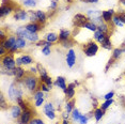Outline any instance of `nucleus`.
Masks as SVG:
<instances>
[{
    "mask_svg": "<svg viewBox=\"0 0 125 124\" xmlns=\"http://www.w3.org/2000/svg\"><path fill=\"white\" fill-rule=\"evenodd\" d=\"M24 94H25V88H24V86H22L21 81V83H17V81L14 80L9 86V89H8V96H9L11 101L16 102L18 98L24 97Z\"/></svg>",
    "mask_w": 125,
    "mask_h": 124,
    "instance_id": "f257e3e1",
    "label": "nucleus"
},
{
    "mask_svg": "<svg viewBox=\"0 0 125 124\" xmlns=\"http://www.w3.org/2000/svg\"><path fill=\"white\" fill-rule=\"evenodd\" d=\"M39 80L40 79L36 78L35 75H33V74H31V73L28 72L27 75L25 76V78L21 80V83H22V86H24L25 90H27L29 93H32L33 94L40 87Z\"/></svg>",
    "mask_w": 125,
    "mask_h": 124,
    "instance_id": "f03ea898",
    "label": "nucleus"
},
{
    "mask_svg": "<svg viewBox=\"0 0 125 124\" xmlns=\"http://www.w3.org/2000/svg\"><path fill=\"white\" fill-rule=\"evenodd\" d=\"M15 35L17 36V38H24L26 39L28 42H30V43H38L40 41V36L38 33H32L30 32V31H28L25 26H21L18 28H16L15 30Z\"/></svg>",
    "mask_w": 125,
    "mask_h": 124,
    "instance_id": "7ed1b4c3",
    "label": "nucleus"
},
{
    "mask_svg": "<svg viewBox=\"0 0 125 124\" xmlns=\"http://www.w3.org/2000/svg\"><path fill=\"white\" fill-rule=\"evenodd\" d=\"M16 65V59L14 58L13 53L8 52L5 56L1 57V67L7 71H13Z\"/></svg>",
    "mask_w": 125,
    "mask_h": 124,
    "instance_id": "20e7f679",
    "label": "nucleus"
},
{
    "mask_svg": "<svg viewBox=\"0 0 125 124\" xmlns=\"http://www.w3.org/2000/svg\"><path fill=\"white\" fill-rule=\"evenodd\" d=\"M99 50V45L95 41L91 40L83 45V53L87 57H94Z\"/></svg>",
    "mask_w": 125,
    "mask_h": 124,
    "instance_id": "39448f33",
    "label": "nucleus"
},
{
    "mask_svg": "<svg viewBox=\"0 0 125 124\" xmlns=\"http://www.w3.org/2000/svg\"><path fill=\"white\" fill-rule=\"evenodd\" d=\"M33 111L32 109H27V110H22L21 115L17 120V124H30L31 120L33 118Z\"/></svg>",
    "mask_w": 125,
    "mask_h": 124,
    "instance_id": "423d86ee",
    "label": "nucleus"
},
{
    "mask_svg": "<svg viewBox=\"0 0 125 124\" xmlns=\"http://www.w3.org/2000/svg\"><path fill=\"white\" fill-rule=\"evenodd\" d=\"M65 61H66L67 67H70V69H72V67L76 64L77 57H76V52L73 48H71V49L67 50L66 56H65Z\"/></svg>",
    "mask_w": 125,
    "mask_h": 124,
    "instance_id": "0eeeda50",
    "label": "nucleus"
},
{
    "mask_svg": "<svg viewBox=\"0 0 125 124\" xmlns=\"http://www.w3.org/2000/svg\"><path fill=\"white\" fill-rule=\"evenodd\" d=\"M88 21H90V19L87 15H83V14H76V15L74 16L73 24L76 28H82L83 25L86 24Z\"/></svg>",
    "mask_w": 125,
    "mask_h": 124,
    "instance_id": "6e6552de",
    "label": "nucleus"
},
{
    "mask_svg": "<svg viewBox=\"0 0 125 124\" xmlns=\"http://www.w3.org/2000/svg\"><path fill=\"white\" fill-rule=\"evenodd\" d=\"M13 18L15 19L16 21H27L28 19V11H25L24 9H21V8H16L15 11H14Z\"/></svg>",
    "mask_w": 125,
    "mask_h": 124,
    "instance_id": "1a4fd4ad",
    "label": "nucleus"
},
{
    "mask_svg": "<svg viewBox=\"0 0 125 124\" xmlns=\"http://www.w3.org/2000/svg\"><path fill=\"white\" fill-rule=\"evenodd\" d=\"M26 75H27V72L22 69V66H16L13 70V77L15 78V81H17V83H21Z\"/></svg>",
    "mask_w": 125,
    "mask_h": 124,
    "instance_id": "9d476101",
    "label": "nucleus"
},
{
    "mask_svg": "<svg viewBox=\"0 0 125 124\" xmlns=\"http://www.w3.org/2000/svg\"><path fill=\"white\" fill-rule=\"evenodd\" d=\"M16 39H17V36L16 35H9L4 41L0 42V45H2V46H3L8 52H9L14 45L16 44Z\"/></svg>",
    "mask_w": 125,
    "mask_h": 124,
    "instance_id": "9b49d317",
    "label": "nucleus"
},
{
    "mask_svg": "<svg viewBox=\"0 0 125 124\" xmlns=\"http://www.w3.org/2000/svg\"><path fill=\"white\" fill-rule=\"evenodd\" d=\"M21 112H22V109L21 108V106L15 104V105H12L10 107V114H11V117L13 118L14 120H18L19 117L21 115Z\"/></svg>",
    "mask_w": 125,
    "mask_h": 124,
    "instance_id": "f8f14e48",
    "label": "nucleus"
},
{
    "mask_svg": "<svg viewBox=\"0 0 125 124\" xmlns=\"http://www.w3.org/2000/svg\"><path fill=\"white\" fill-rule=\"evenodd\" d=\"M15 9H16V4L15 5H1V8H0V16H1V18L10 15L13 11H15Z\"/></svg>",
    "mask_w": 125,
    "mask_h": 124,
    "instance_id": "ddd939ff",
    "label": "nucleus"
},
{
    "mask_svg": "<svg viewBox=\"0 0 125 124\" xmlns=\"http://www.w3.org/2000/svg\"><path fill=\"white\" fill-rule=\"evenodd\" d=\"M25 28L32 33H38L40 30L43 29V25L40 24V22H29L25 26Z\"/></svg>",
    "mask_w": 125,
    "mask_h": 124,
    "instance_id": "4468645a",
    "label": "nucleus"
},
{
    "mask_svg": "<svg viewBox=\"0 0 125 124\" xmlns=\"http://www.w3.org/2000/svg\"><path fill=\"white\" fill-rule=\"evenodd\" d=\"M75 88H76V83H72L70 84H67V88L64 92L65 96H66V100H73L74 96H75Z\"/></svg>",
    "mask_w": 125,
    "mask_h": 124,
    "instance_id": "2eb2a0df",
    "label": "nucleus"
},
{
    "mask_svg": "<svg viewBox=\"0 0 125 124\" xmlns=\"http://www.w3.org/2000/svg\"><path fill=\"white\" fill-rule=\"evenodd\" d=\"M53 86L58 87V88H60L61 90H63V91H65L66 88H67L66 80H65V78L62 77V76H58V77L56 78L55 83H53Z\"/></svg>",
    "mask_w": 125,
    "mask_h": 124,
    "instance_id": "dca6fc26",
    "label": "nucleus"
},
{
    "mask_svg": "<svg viewBox=\"0 0 125 124\" xmlns=\"http://www.w3.org/2000/svg\"><path fill=\"white\" fill-rule=\"evenodd\" d=\"M115 14V10H112V9L111 10H107V11H103V12H102V17H103L105 22H107V24H110Z\"/></svg>",
    "mask_w": 125,
    "mask_h": 124,
    "instance_id": "f3484780",
    "label": "nucleus"
},
{
    "mask_svg": "<svg viewBox=\"0 0 125 124\" xmlns=\"http://www.w3.org/2000/svg\"><path fill=\"white\" fill-rule=\"evenodd\" d=\"M71 36H72V33H71L70 30L64 29V28L60 29V32H59V41H60V42L70 40Z\"/></svg>",
    "mask_w": 125,
    "mask_h": 124,
    "instance_id": "a211bd4d",
    "label": "nucleus"
},
{
    "mask_svg": "<svg viewBox=\"0 0 125 124\" xmlns=\"http://www.w3.org/2000/svg\"><path fill=\"white\" fill-rule=\"evenodd\" d=\"M104 115H105V110H103L101 107H97V108H95L93 110V117H94V120L96 123H98L99 121L103 119Z\"/></svg>",
    "mask_w": 125,
    "mask_h": 124,
    "instance_id": "6ab92c4d",
    "label": "nucleus"
},
{
    "mask_svg": "<svg viewBox=\"0 0 125 124\" xmlns=\"http://www.w3.org/2000/svg\"><path fill=\"white\" fill-rule=\"evenodd\" d=\"M107 34H105L104 32H102L101 30H96L95 32H93V40H94L96 43H99L101 44L102 42H103L105 40V38H106Z\"/></svg>",
    "mask_w": 125,
    "mask_h": 124,
    "instance_id": "aec40b11",
    "label": "nucleus"
},
{
    "mask_svg": "<svg viewBox=\"0 0 125 124\" xmlns=\"http://www.w3.org/2000/svg\"><path fill=\"white\" fill-rule=\"evenodd\" d=\"M123 53H125V47H118V48H115L112 50L111 58L115 61H116V60H119V58H121V56Z\"/></svg>",
    "mask_w": 125,
    "mask_h": 124,
    "instance_id": "412c9836",
    "label": "nucleus"
},
{
    "mask_svg": "<svg viewBox=\"0 0 125 124\" xmlns=\"http://www.w3.org/2000/svg\"><path fill=\"white\" fill-rule=\"evenodd\" d=\"M102 47H103L104 49L106 50H113L112 49V43H111V40H110V35L107 34L106 38H105V40L101 43Z\"/></svg>",
    "mask_w": 125,
    "mask_h": 124,
    "instance_id": "4be33fe9",
    "label": "nucleus"
},
{
    "mask_svg": "<svg viewBox=\"0 0 125 124\" xmlns=\"http://www.w3.org/2000/svg\"><path fill=\"white\" fill-rule=\"evenodd\" d=\"M35 12H36V16H38L39 22H40V24H42V25H44L45 22H46L47 18H48L47 14L45 13L44 11H42V10H36Z\"/></svg>",
    "mask_w": 125,
    "mask_h": 124,
    "instance_id": "5701e85b",
    "label": "nucleus"
},
{
    "mask_svg": "<svg viewBox=\"0 0 125 124\" xmlns=\"http://www.w3.org/2000/svg\"><path fill=\"white\" fill-rule=\"evenodd\" d=\"M45 40L50 42V43H57L59 41V34H57L55 32H48L46 35H45Z\"/></svg>",
    "mask_w": 125,
    "mask_h": 124,
    "instance_id": "b1692460",
    "label": "nucleus"
},
{
    "mask_svg": "<svg viewBox=\"0 0 125 124\" xmlns=\"http://www.w3.org/2000/svg\"><path fill=\"white\" fill-rule=\"evenodd\" d=\"M81 112L79 111V109L78 108H74L73 109V111L71 112V118H72V120H73V122H79V119H80V117H81Z\"/></svg>",
    "mask_w": 125,
    "mask_h": 124,
    "instance_id": "393cba45",
    "label": "nucleus"
},
{
    "mask_svg": "<svg viewBox=\"0 0 125 124\" xmlns=\"http://www.w3.org/2000/svg\"><path fill=\"white\" fill-rule=\"evenodd\" d=\"M74 108H75V101H74V98L73 100H67V102L64 104V110L71 114Z\"/></svg>",
    "mask_w": 125,
    "mask_h": 124,
    "instance_id": "a878e982",
    "label": "nucleus"
},
{
    "mask_svg": "<svg viewBox=\"0 0 125 124\" xmlns=\"http://www.w3.org/2000/svg\"><path fill=\"white\" fill-rule=\"evenodd\" d=\"M111 22L115 25V27H118V28H122V27L125 26L123 22H122V21L120 19V16H119V14H115V15H113Z\"/></svg>",
    "mask_w": 125,
    "mask_h": 124,
    "instance_id": "bb28decb",
    "label": "nucleus"
},
{
    "mask_svg": "<svg viewBox=\"0 0 125 124\" xmlns=\"http://www.w3.org/2000/svg\"><path fill=\"white\" fill-rule=\"evenodd\" d=\"M87 16L91 21V19H93V18H96V17L102 16V12L101 11H97V10H89L87 12Z\"/></svg>",
    "mask_w": 125,
    "mask_h": 124,
    "instance_id": "cd10ccee",
    "label": "nucleus"
},
{
    "mask_svg": "<svg viewBox=\"0 0 125 124\" xmlns=\"http://www.w3.org/2000/svg\"><path fill=\"white\" fill-rule=\"evenodd\" d=\"M82 28H84V29H87L89 31H92V32H95V31L97 30V26H96L94 22H92L91 21H88L86 24L83 25V27Z\"/></svg>",
    "mask_w": 125,
    "mask_h": 124,
    "instance_id": "c85d7f7f",
    "label": "nucleus"
},
{
    "mask_svg": "<svg viewBox=\"0 0 125 124\" xmlns=\"http://www.w3.org/2000/svg\"><path fill=\"white\" fill-rule=\"evenodd\" d=\"M97 29L101 30L102 32H104L105 34H109L110 32V24H107V22H103L99 26H97Z\"/></svg>",
    "mask_w": 125,
    "mask_h": 124,
    "instance_id": "c756f323",
    "label": "nucleus"
},
{
    "mask_svg": "<svg viewBox=\"0 0 125 124\" xmlns=\"http://www.w3.org/2000/svg\"><path fill=\"white\" fill-rule=\"evenodd\" d=\"M21 60H22V64L24 65H30L33 62V58L29 55H21Z\"/></svg>",
    "mask_w": 125,
    "mask_h": 124,
    "instance_id": "7c9ffc66",
    "label": "nucleus"
},
{
    "mask_svg": "<svg viewBox=\"0 0 125 124\" xmlns=\"http://www.w3.org/2000/svg\"><path fill=\"white\" fill-rule=\"evenodd\" d=\"M16 104L21 106V108L22 109V110H27V109H30V108H29V105H28V103L24 100V97L18 98V100L16 101Z\"/></svg>",
    "mask_w": 125,
    "mask_h": 124,
    "instance_id": "2f4dec72",
    "label": "nucleus"
},
{
    "mask_svg": "<svg viewBox=\"0 0 125 124\" xmlns=\"http://www.w3.org/2000/svg\"><path fill=\"white\" fill-rule=\"evenodd\" d=\"M16 45L18 46L19 49H24L27 46V40L24 38H17L16 39Z\"/></svg>",
    "mask_w": 125,
    "mask_h": 124,
    "instance_id": "473e14b6",
    "label": "nucleus"
},
{
    "mask_svg": "<svg viewBox=\"0 0 125 124\" xmlns=\"http://www.w3.org/2000/svg\"><path fill=\"white\" fill-rule=\"evenodd\" d=\"M28 19L30 21V22H39L35 11H28Z\"/></svg>",
    "mask_w": 125,
    "mask_h": 124,
    "instance_id": "72a5a7b5",
    "label": "nucleus"
},
{
    "mask_svg": "<svg viewBox=\"0 0 125 124\" xmlns=\"http://www.w3.org/2000/svg\"><path fill=\"white\" fill-rule=\"evenodd\" d=\"M113 104V98L112 100H107V101H105V102H103L102 104H99V107H101L103 110L106 111L108 108H110V106H111Z\"/></svg>",
    "mask_w": 125,
    "mask_h": 124,
    "instance_id": "f704fd0d",
    "label": "nucleus"
},
{
    "mask_svg": "<svg viewBox=\"0 0 125 124\" xmlns=\"http://www.w3.org/2000/svg\"><path fill=\"white\" fill-rule=\"evenodd\" d=\"M61 45H62V47L63 48H67V50L71 49L73 47V45H74V41L72 40V38L70 39V40H66V41H63V42H60Z\"/></svg>",
    "mask_w": 125,
    "mask_h": 124,
    "instance_id": "c9c22d12",
    "label": "nucleus"
},
{
    "mask_svg": "<svg viewBox=\"0 0 125 124\" xmlns=\"http://www.w3.org/2000/svg\"><path fill=\"white\" fill-rule=\"evenodd\" d=\"M43 111H55V106L52 103L47 102L43 105Z\"/></svg>",
    "mask_w": 125,
    "mask_h": 124,
    "instance_id": "e433bc0d",
    "label": "nucleus"
},
{
    "mask_svg": "<svg viewBox=\"0 0 125 124\" xmlns=\"http://www.w3.org/2000/svg\"><path fill=\"white\" fill-rule=\"evenodd\" d=\"M0 107H1L2 110H4L5 108H9V105H8V102L5 101L4 98V95L1 93V95H0Z\"/></svg>",
    "mask_w": 125,
    "mask_h": 124,
    "instance_id": "4c0bfd02",
    "label": "nucleus"
},
{
    "mask_svg": "<svg viewBox=\"0 0 125 124\" xmlns=\"http://www.w3.org/2000/svg\"><path fill=\"white\" fill-rule=\"evenodd\" d=\"M44 96H45V93L42 91L41 89H38V90H36V91L32 94V97H33V100H34V101H35V100H38V98L44 97Z\"/></svg>",
    "mask_w": 125,
    "mask_h": 124,
    "instance_id": "58836bf2",
    "label": "nucleus"
},
{
    "mask_svg": "<svg viewBox=\"0 0 125 124\" xmlns=\"http://www.w3.org/2000/svg\"><path fill=\"white\" fill-rule=\"evenodd\" d=\"M43 112H44L45 117H46L47 119H49L50 121H52V120H56V118H57V114H56V112H55V111H43Z\"/></svg>",
    "mask_w": 125,
    "mask_h": 124,
    "instance_id": "ea45409f",
    "label": "nucleus"
},
{
    "mask_svg": "<svg viewBox=\"0 0 125 124\" xmlns=\"http://www.w3.org/2000/svg\"><path fill=\"white\" fill-rule=\"evenodd\" d=\"M89 119H90V115L89 114H81L80 119H79V124H88L89 122Z\"/></svg>",
    "mask_w": 125,
    "mask_h": 124,
    "instance_id": "a19ab883",
    "label": "nucleus"
},
{
    "mask_svg": "<svg viewBox=\"0 0 125 124\" xmlns=\"http://www.w3.org/2000/svg\"><path fill=\"white\" fill-rule=\"evenodd\" d=\"M22 4H24L25 7L33 8L36 5V2H35V0H24V1H22Z\"/></svg>",
    "mask_w": 125,
    "mask_h": 124,
    "instance_id": "79ce46f5",
    "label": "nucleus"
},
{
    "mask_svg": "<svg viewBox=\"0 0 125 124\" xmlns=\"http://www.w3.org/2000/svg\"><path fill=\"white\" fill-rule=\"evenodd\" d=\"M39 89H41L44 93H48V92L50 91V90H52V89L49 88V87L47 86L46 83H42V81L40 83V87H39Z\"/></svg>",
    "mask_w": 125,
    "mask_h": 124,
    "instance_id": "37998d69",
    "label": "nucleus"
},
{
    "mask_svg": "<svg viewBox=\"0 0 125 124\" xmlns=\"http://www.w3.org/2000/svg\"><path fill=\"white\" fill-rule=\"evenodd\" d=\"M30 124H46L45 123V121L43 119H41V118L39 117H33L32 120H31Z\"/></svg>",
    "mask_w": 125,
    "mask_h": 124,
    "instance_id": "c03bdc74",
    "label": "nucleus"
},
{
    "mask_svg": "<svg viewBox=\"0 0 125 124\" xmlns=\"http://www.w3.org/2000/svg\"><path fill=\"white\" fill-rule=\"evenodd\" d=\"M42 53L44 56H49L52 53V47L49 46H43L42 47Z\"/></svg>",
    "mask_w": 125,
    "mask_h": 124,
    "instance_id": "a18cd8bd",
    "label": "nucleus"
},
{
    "mask_svg": "<svg viewBox=\"0 0 125 124\" xmlns=\"http://www.w3.org/2000/svg\"><path fill=\"white\" fill-rule=\"evenodd\" d=\"M45 104V97H41V98H38V100L34 101V106L35 107H41L42 105Z\"/></svg>",
    "mask_w": 125,
    "mask_h": 124,
    "instance_id": "49530a36",
    "label": "nucleus"
},
{
    "mask_svg": "<svg viewBox=\"0 0 125 124\" xmlns=\"http://www.w3.org/2000/svg\"><path fill=\"white\" fill-rule=\"evenodd\" d=\"M44 83H46V84H47V86H48V87H49V88H50V89H52V86H53V83H55V81H53V80H52V77H50V76H48V77L46 78V79H45V80H44Z\"/></svg>",
    "mask_w": 125,
    "mask_h": 124,
    "instance_id": "de8ad7c7",
    "label": "nucleus"
},
{
    "mask_svg": "<svg viewBox=\"0 0 125 124\" xmlns=\"http://www.w3.org/2000/svg\"><path fill=\"white\" fill-rule=\"evenodd\" d=\"M113 96H115V92H113V91H110V92L106 93V94H105L103 97H104L105 101H107V100H112Z\"/></svg>",
    "mask_w": 125,
    "mask_h": 124,
    "instance_id": "09e8293b",
    "label": "nucleus"
},
{
    "mask_svg": "<svg viewBox=\"0 0 125 124\" xmlns=\"http://www.w3.org/2000/svg\"><path fill=\"white\" fill-rule=\"evenodd\" d=\"M57 8H58V2H57V0H52V2H50V7L49 9L52 10V11H56Z\"/></svg>",
    "mask_w": 125,
    "mask_h": 124,
    "instance_id": "8fccbe9b",
    "label": "nucleus"
},
{
    "mask_svg": "<svg viewBox=\"0 0 125 124\" xmlns=\"http://www.w3.org/2000/svg\"><path fill=\"white\" fill-rule=\"evenodd\" d=\"M61 118H62V120H69L70 118H71V114L64 110V111L61 114Z\"/></svg>",
    "mask_w": 125,
    "mask_h": 124,
    "instance_id": "3c124183",
    "label": "nucleus"
},
{
    "mask_svg": "<svg viewBox=\"0 0 125 124\" xmlns=\"http://www.w3.org/2000/svg\"><path fill=\"white\" fill-rule=\"evenodd\" d=\"M7 38H8V34L5 33V31L3 29H0V40H1V42L4 41Z\"/></svg>",
    "mask_w": 125,
    "mask_h": 124,
    "instance_id": "603ef678",
    "label": "nucleus"
},
{
    "mask_svg": "<svg viewBox=\"0 0 125 124\" xmlns=\"http://www.w3.org/2000/svg\"><path fill=\"white\" fill-rule=\"evenodd\" d=\"M29 73H31V74H33V75H36L39 73V69H38V66H31L30 69H29Z\"/></svg>",
    "mask_w": 125,
    "mask_h": 124,
    "instance_id": "864d4df0",
    "label": "nucleus"
},
{
    "mask_svg": "<svg viewBox=\"0 0 125 124\" xmlns=\"http://www.w3.org/2000/svg\"><path fill=\"white\" fill-rule=\"evenodd\" d=\"M7 53H8V50L5 49L2 45H0V56H1V57H3V56H5Z\"/></svg>",
    "mask_w": 125,
    "mask_h": 124,
    "instance_id": "5fc2aeb1",
    "label": "nucleus"
},
{
    "mask_svg": "<svg viewBox=\"0 0 125 124\" xmlns=\"http://www.w3.org/2000/svg\"><path fill=\"white\" fill-rule=\"evenodd\" d=\"M98 105H99V104H98V101H97V98H95V97H92V107H93V108H97V107H98Z\"/></svg>",
    "mask_w": 125,
    "mask_h": 124,
    "instance_id": "6e6d98bb",
    "label": "nucleus"
},
{
    "mask_svg": "<svg viewBox=\"0 0 125 124\" xmlns=\"http://www.w3.org/2000/svg\"><path fill=\"white\" fill-rule=\"evenodd\" d=\"M16 65L17 66H22L24 65V64H22V60H21V56L16 57Z\"/></svg>",
    "mask_w": 125,
    "mask_h": 124,
    "instance_id": "4d7b16f0",
    "label": "nucleus"
},
{
    "mask_svg": "<svg viewBox=\"0 0 125 124\" xmlns=\"http://www.w3.org/2000/svg\"><path fill=\"white\" fill-rule=\"evenodd\" d=\"M81 1L86 2V3H97L98 0H81Z\"/></svg>",
    "mask_w": 125,
    "mask_h": 124,
    "instance_id": "13d9d810",
    "label": "nucleus"
},
{
    "mask_svg": "<svg viewBox=\"0 0 125 124\" xmlns=\"http://www.w3.org/2000/svg\"><path fill=\"white\" fill-rule=\"evenodd\" d=\"M61 124H71V122H70L69 120H62Z\"/></svg>",
    "mask_w": 125,
    "mask_h": 124,
    "instance_id": "bf43d9fd",
    "label": "nucleus"
},
{
    "mask_svg": "<svg viewBox=\"0 0 125 124\" xmlns=\"http://www.w3.org/2000/svg\"><path fill=\"white\" fill-rule=\"evenodd\" d=\"M120 47H125V39L123 40V42H122V44H121V46Z\"/></svg>",
    "mask_w": 125,
    "mask_h": 124,
    "instance_id": "052dcab7",
    "label": "nucleus"
},
{
    "mask_svg": "<svg viewBox=\"0 0 125 124\" xmlns=\"http://www.w3.org/2000/svg\"><path fill=\"white\" fill-rule=\"evenodd\" d=\"M120 1H121V3H122V4L125 5V0H120Z\"/></svg>",
    "mask_w": 125,
    "mask_h": 124,
    "instance_id": "680f3d73",
    "label": "nucleus"
}]
</instances>
